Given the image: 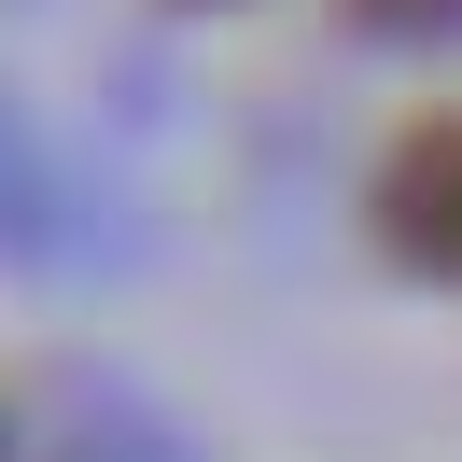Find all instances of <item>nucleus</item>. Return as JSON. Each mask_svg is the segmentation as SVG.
Listing matches in <instances>:
<instances>
[{"mask_svg": "<svg viewBox=\"0 0 462 462\" xmlns=\"http://www.w3.org/2000/svg\"><path fill=\"white\" fill-rule=\"evenodd\" d=\"M57 238H70V182H57V154L29 126L0 113V253H57Z\"/></svg>", "mask_w": 462, "mask_h": 462, "instance_id": "obj_2", "label": "nucleus"}, {"mask_svg": "<svg viewBox=\"0 0 462 462\" xmlns=\"http://www.w3.org/2000/svg\"><path fill=\"white\" fill-rule=\"evenodd\" d=\"M378 238H393L406 266H434V281H462V113L406 126L393 169H378Z\"/></svg>", "mask_w": 462, "mask_h": 462, "instance_id": "obj_1", "label": "nucleus"}]
</instances>
